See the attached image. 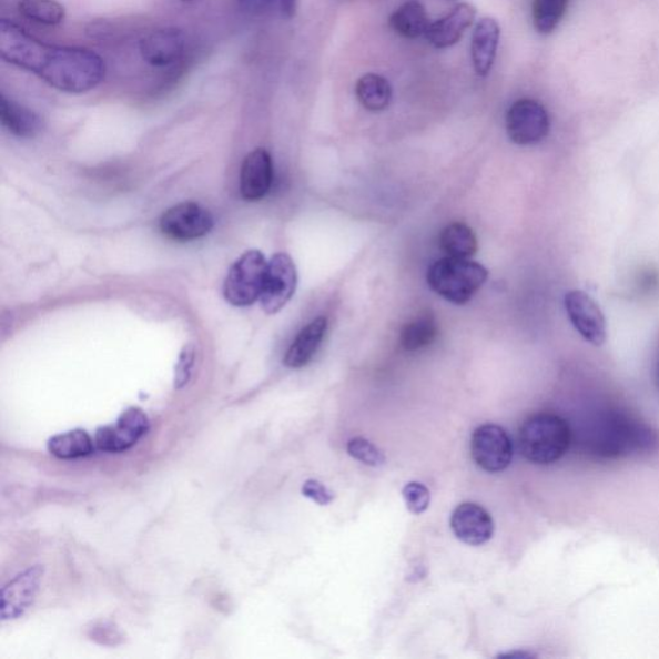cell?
<instances>
[{"label": "cell", "mask_w": 659, "mask_h": 659, "mask_svg": "<svg viewBox=\"0 0 659 659\" xmlns=\"http://www.w3.org/2000/svg\"><path fill=\"white\" fill-rule=\"evenodd\" d=\"M0 58L62 93L84 94L107 77L100 54L82 47L43 42L11 20L0 21Z\"/></svg>", "instance_id": "cell-1"}, {"label": "cell", "mask_w": 659, "mask_h": 659, "mask_svg": "<svg viewBox=\"0 0 659 659\" xmlns=\"http://www.w3.org/2000/svg\"><path fill=\"white\" fill-rule=\"evenodd\" d=\"M521 455L537 465H551L568 453L572 433L560 416L538 414L528 417L519 429Z\"/></svg>", "instance_id": "cell-2"}, {"label": "cell", "mask_w": 659, "mask_h": 659, "mask_svg": "<svg viewBox=\"0 0 659 659\" xmlns=\"http://www.w3.org/2000/svg\"><path fill=\"white\" fill-rule=\"evenodd\" d=\"M488 272L484 265L469 260L447 258L432 265L428 284L446 301L455 304L468 303L485 285Z\"/></svg>", "instance_id": "cell-3"}, {"label": "cell", "mask_w": 659, "mask_h": 659, "mask_svg": "<svg viewBox=\"0 0 659 659\" xmlns=\"http://www.w3.org/2000/svg\"><path fill=\"white\" fill-rule=\"evenodd\" d=\"M267 261L260 251H249L232 264L224 280L223 294L235 307H247L260 301Z\"/></svg>", "instance_id": "cell-4"}, {"label": "cell", "mask_w": 659, "mask_h": 659, "mask_svg": "<svg viewBox=\"0 0 659 659\" xmlns=\"http://www.w3.org/2000/svg\"><path fill=\"white\" fill-rule=\"evenodd\" d=\"M657 444L655 433L645 425L637 424L623 417H612L602 423L598 430V440H594L597 455L615 457L642 449H652Z\"/></svg>", "instance_id": "cell-5"}, {"label": "cell", "mask_w": 659, "mask_h": 659, "mask_svg": "<svg viewBox=\"0 0 659 659\" xmlns=\"http://www.w3.org/2000/svg\"><path fill=\"white\" fill-rule=\"evenodd\" d=\"M506 131L509 139L520 146L541 142L550 131L548 111L535 100L514 102L506 114Z\"/></svg>", "instance_id": "cell-6"}, {"label": "cell", "mask_w": 659, "mask_h": 659, "mask_svg": "<svg viewBox=\"0 0 659 659\" xmlns=\"http://www.w3.org/2000/svg\"><path fill=\"white\" fill-rule=\"evenodd\" d=\"M297 284L296 267L285 253L273 255L265 270L262 294V308L268 315H275L292 300Z\"/></svg>", "instance_id": "cell-7"}, {"label": "cell", "mask_w": 659, "mask_h": 659, "mask_svg": "<svg viewBox=\"0 0 659 659\" xmlns=\"http://www.w3.org/2000/svg\"><path fill=\"white\" fill-rule=\"evenodd\" d=\"M470 448L474 462L488 473H500L511 464L513 442L498 425L486 424L476 429Z\"/></svg>", "instance_id": "cell-8"}, {"label": "cell", "mask_w": 659, "mask_h": 659, "mask_svg": "<svg viewBox=\"0 0 659 659\" xmlns=\"http://www.w3.org/2000/svg\"><path fill=\"white\" fill-rule=\"evenodd\" d=\"M150 422L141 408H128L120 415L115 425L102 427L95 432V446L109 454L124 453L146 436Z\"/></svg>", "instance_id": "cell-9"}, {"label": "cell", "mask_w": 659, "mask_h": 659, "mask_svg": "<svg viewBox=\"0 0 659 659\" xmlns=\"http://www.w3.org/2000/svg\"><path fill=\"white\" fill-rule=\"evenodd\" d=\"M213 227V215L196 203L175 205L169 209L160 220V230L165 236L176 241L204 237Z\"/></svg>", "instance_id": "cell-10"}, {"label": "cell", "mask_w": 659, "mask_h": 659, "mask_svg": "<svg viewBox=\"0 0 659 659\" xmlns=\"http://www.w3.org/2000/svg\"><path fill=\"white\" fill-rule=\"evenodd\" d=\"M566 310L570 323L586 342L600 347L607 341L605 315L589 294L572 291L566 295Z\"/></svg>", "instance_id": "cell-11"}, {"label": "cell", "mask_w": 659, "mask_h": 659, "mask_svg": "<svg viewBox=\"0 0 659 659\" xmlns=\"http://www.w3.org/2000/svg\"><path fill=\"white\" fill-rule=\"evenodd\" d=\"M141 59L152 68H169L186 53L187 38L179 28H162L151 31L140 40Z\"/></svg>", "instance_id": "cell-12"}, {"label": "cell", "mask_w": 659, "mask_h": 659, "mask_svg": "<svg viewBox=\"0 0 659 659\" xmlns=\"http://www.w3.org/2000/svg\"><path fill=\"white\" fill-rule=\"evenodd\" d=\"M42 577L43 568L36 566L23 570L4 586L2 606H0V616L3 621L16 620L27 612L36 600Z\"/></svg>", "instance_id": "cell-13"}, {"label": "cell", "mask_w": 659, "mask_h": 659, "mask_svg": "<svg viewBox=\"0 0 659 659\" xmlns=\"http://www.w3.org/2000/svg\"><path fill=\"white\" fill-rule=\"evenodd\" d=\"M452 528L460 541L472 546L486 544L491 540L495 533L491 514L473 503L457 506L453 513Z\"/></svg>", "instance_id": "cell-14"}, {"label": "cell", "mask_w": 659, "mask_h": 659, "mask_svg": "<svg viewBox=\"0 0 659 659\" xmlns=\"http://www.w3.org/2000/svg\"><path fill=\"white\" fill-rule=\"evenodd\" d=\"M273 182V164L268 151L256 149L249 154L241 168V195L256 201L268 194Z\"/></svg>", "instance_id": "cell-15"}, {"label": "cell", "mask_w": 659, "mask_h": 659, "mask_svg": "<svg viewBox=\"0 0 659 659\" xmlns=\"http://www.w3.org/2000/svg\"><path fill=\"white\" fill-rule=\"evenodd\" d=\"M476 14V8L470 4L456 6L445 18L432 22L425 37L438 50L453 47L463 38L465 30L472 27Z\"/></svg>", "instance_id": "cell-16"}, {"label": "cell", "mask_w": 659, "mask_h": 659, "mask_svg": "<svg viewBox=\"0 0 659 659\" xmlns=\"http://www.w3.org/2000/svg\"><path fill=\"white\" fill-rule=\"evenodd\" d=\"M498 42H500V27L494 19H481L472 37V60L477 75L487 77L494 68Z\"/></svg>", "instance_id": "cell-17"}, {"label": "cell", "mask_w": 659, "mask_h": 659, "mask_svg": "<svg viewBox=\"0 0 659 659\" xmlns=\"http://www.w3.org/2000/svg\"><path fill=\"white\" fill-rule=\"evenodd\" d=\"M327 332V320L318 317L305 326L287 349L284 364L291 368H301L311 363Z\"/></svg>", "instance_id": "cell-18"}, {"label": "cell", "mask_w": 659, "mask_h": 659, "mask_svg": "<svg viewBox=\"0 0 659 659\" xmlns=\"http://www.w3.org/2000/svg\"><path fill=\"white\" fill-rule=\"evenodd\" d=\"M0 120L6 130L19 139H33L42 131V120L34 111L0 94Z\"/></svg>", "instance_id": "cell-19"}, {"label": "cell", "mask_w": 659, "mask_h": 659, "mask_svg": "<svg viewBox=\"0 0 659 659\" xmlns=\"http://www.w3.org/2000/svg\"><path fill=\"white\" fill-rule=\"evenodd\" d=\"M389 26L401 37L416 39L427 33L430 26L427 11L422 3L407 2L391 16Z\"/></svg>", "instance_id": "cell-20"}, {"label": "cell", "mask_w": 659, "mask_h": 659, "mask_svg": "<svg viewBox=\"0 0 659 659\" xmlns=\"http://www.w3.org/2000/svg\"><path fill=\"white\" fill-rule=\"evenodd\" d=\"M439 244L449 258L469 260L478 251L476 235L464 223L449 224L442 231Z\"/></svg>", "instance_id": "cell-21"}, {"label": "cell", "mask_w": 659, "mask_h": 659, "mask_svg": "<svg viewBox=\"0 0 659 659\" xmlns=\"http://www.w3.org/2000/svg\"><path fill=\"white\" fill-rule=\"evenodd\" d=\"M94 444L95 442H93L90 434L77 429L52 437L48 442V449L59 459L71 460L92 455Z\"/></svg>", "instance_id": "cell-22"}, {"label": "cell", "mask_w": 659, "mask_h": 659, "mask_svg": "<svg viewBox=\"0 0 659 659\" xmlns=\"http://www.w3.org/2000/svg\"><path fill=\"white\" fill-rule=\"evenodd\" d=\"M392 87L387 79L366 74L359 78L356 85V94L363 107L369 111H383L389 107L392 101Z\"/></svg>", "instance_id": "cell-23"}, {"label": "cell", "mask_w": 659, "mask_h": 659, "mask_svg": "<svg viewBox=\"0 0 659 659\" xmlns=\"http://www.w3.org/2000/svg\"><path fill=\"white\" fill-rule=\"evenodd\" d=\"M22 18L45 27L61 26L67 19V10L58 0H19Z\"/></svg>", "instance_id": "cell-24"}, {"label": "cell", "mask_w": 659, "mask_h": 659, "mask_svg": "<svg viewBox=\"0 0 659 659\" xmlns=\"http://www.w3.org/2000/svg\"><path fill=\"white\" fill-rule=\"evenodd\" d=\"M438 326L432 315H423L408 323L401 334L402 347L415 352L429 347L437 339Z\"/></svg>", "instance_id": "cell-25"}, {"label": "cell", "mask_w": 659, "mask_h": 659, "mask_svg": "<svg viewBox=\"0 0 659 659\" xmlns=\"http://www.w3.org/2000/svg\"><path fill=\"white\" fill-rule=\"evenodd\" d=\"M568 0H534L533 18L540 34H551L565 18Z\"/></svg>", "instance_id": "cell-26"}, {"label": "cell", "mask_w": 659, "mask_h": 659, "mask_svg": "<svg viewBox=\"0 0 659 659\" xmlns=\"http://www.w3.org/2000/svg\"><path fill=\"white\" fill-rule=\"evenodd\" d=\"M347 449L353 459L368 466H382L385 463V456L382 449L365 438L351 439Z\"/></svg>", "instance_id": "cell-27"}, {"label": "cell", "mask_w": 659, "mask_h": 659, "mask_svg": "<svg viewBox=\"0 0 659 659\" xmlns=\"http://www.w3.org/2000/svg\"><path fill=\"white\" fill-rule=\"evenodd\" d=\"M402 496L405 498L407 509L409 513L415 514V516H420V514L427 511L429 508V488L419 484V481H409V484L402 489Z\"/></svg>", "instance_id": "cell-28"}, {"label": "cell", "mask_w": 659, "mask_h": 659, "mask_svg": "<svg viewBox=\"0 0 659 659\" xmlns=\"http://www.w3.org/2000/svg\"><path fill=\"white\" fill-rule=\"evenodd\" d=\"M195 364V349L192 345L184 348L181 353L179 364L175 366L174 388L182 389L186 387L191 379L192 368Z\"/></svg>", "instance_id": "cell-29"}, {"label": "cell", "mask_w": 659, "mask_h": 659, "mask_svg": "<svg viewBox=\"0 0 659 659\" xmlns=\"http://www.w3.org/2000/svg\"><path fill=\"white\" fill-rule=\"evenodd\" d=\"M302 493L305 497L311 498L312 501L323 506L332 504L335 498V495L326 486L315 479L305 481Z\"/></svg>", "instance_id": "cell-30"}, {"label": "cell", "mask_w": 659, "mask_h": 659, "mask_svg": "<svg viewBox=\"0 0 659 659\" xmlns=\"http://www.w3.org/2000/svg\"><path fill=\"white\" fill-rule=\"evenodd\" d=\"M90 638L102 646H118L123 640L122 633L110 623L94 625Z\"/></svg>", "instance_id": "cell-31"}, {"label": "cell", "mask_w": 659, "mask_h": 659, "mask_svg": "<svg viewBox=\"0 0 659 659\" xmlns=\"http://www.w3.org/2000/svg\"><path fill=\"white\" fill-rule=\"evenodd\" d=\"M237 2L247 12H260L271 3V0H237Z\"/></svg>", "instance_id": "cell-32"}, {"label": "cell", "mask_w": 659, "mask_h": 659, "mask_svg": "<svg viewBox=\"0 0 659 659\" xmlns=\"http://www.w3.org/2000/svg\"><path fill=\"white\" fill-rule=\"evenodd\" d=\"M281 11L285 19H292L296 11V0H281Z\"/></svg>", "instance_id": "cell-33"}, {"label": "cell", "mask_w": 659, "mask_h": 659, "mask_svg": "<svg viewBox=\"0 0 659 659\" xmlns=\"http://www.w3.org/2000/svg\"><path fill=\"white\" fill-rule=\"evenodd\" d=\"M535 656L533 653H528V652H513V653H506V655H501L498 656V658H517V659H527V658H534Z\"/></svg>", "instance_id": "cell-34"}, {"label": "cell", "mask_w": 659, "mask_h": 659, "mask_svg": "<svg viewBox=\"0 0 659 659\" xmlns=\"http://www.w3.org/2000/svg\"><path fill=\"white\" fill-rule=\"evenodd\" d=\"M181 2H183V3H192V2H195V0H181Z\"/></svg>", "instance_id": "cell-35"}, {"label": "cell", "mask_w": 659, "mask_h": 659, "mask_svg": "<svg viewBox=\"0 0 659 659\" xmlns=\"http://www.w3.org/2000/svg\"><path fill=\"white\" fill-rule=\"evenodd\" d=\"M657 375H658V383H659V358H658V365H657Z\"/></svg>", "instance_id": "cell-36"}]
</instances>
